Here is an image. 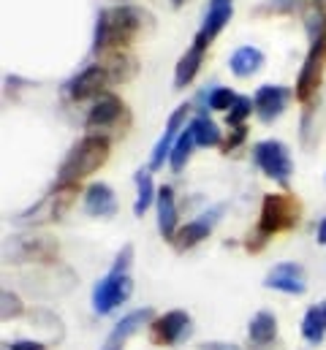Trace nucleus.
<instances>
[{
  "mask_svg": "<svg viewBox=\"0 0 326 350\" xmlns=\"http://www.w3.org/2000/svg\"><path fill=\"white\" fill-rule=\"evenodd\" d=\"M150 16L131 3L103 8L95 19V36H92V52H114L128 49L147 27Z\"/></svg>",
  "mask_w": 326,
  "mask_h": 350,
  "instance_id": "f257e3e1",
  "label": "nucleus"
},
{
  "mask_svg": "<svg viewBox=\"0 0 326 350\" xmlns=\"http://www.w3.org/2000/svg\"><path fill=\"white\" fill-rule=\"evenodd\" d=\"M109 150H112L109 136L87 133L84 139H79V142L71 147V152H68L66 161L60 163L58 185H79L84 176L95 174V172L109 161Z\"/></svg>",
  "mask_w": 326,
  "mask_h": 350,
  "instance_id": "f03ea898",
  "label": "nucleus"
},
{
  "mask_svg": "<svg viewBox=\"0 0 326 350\" xmlns=\"http://www.w3.org/2000/svg\"><path fill=\"white\" fill-rule=\"evenodd\" d=\"M299 201L288 193H269L264 196V204H261V217H258V231L264 237H275V234H283V231H291L297 228L299 223Z\"/></svg>",
  "mask_w": 326,
  "mask_h": 350,
  "instance_id": "7ed1b4c3",
  "label": "nucleus"
},
{
  "mask_svg": "<svg viewBox=\"0 0 326 350\" xmlns=\"http://www.w3.org/2000/svg\"><path fill=\"white\" fill-rule=\"evenodd\" d=\"M253 158H255V166L275 179L277 185L288 187L291 174H294V163H291V155H288V147L283 142H275V139H266V142H258L253 147Z\"/></svg>",
  "mask_w": 326,
  "mask_h": 350,
  "instance_id": "20e7f679",
  "label": "nucleus"
},
{
  "mask_svg": "<svg viewBox=\"0 0 326 350\" xmlns=\"http://www.w3.org/2000/svg\"><path fill=\"white\" fill-rule=\"evenodd\" d=\"M134 293V280L128 274H117V271H109L103 280L95 282L92 288V310L98 315H109L114 307L125 304L128 296Z\"/></svg>",
  "mask_w": 326,
  "mask_h": 350,
  "instance_id": "39448f33",
  "label": "nucleus"
},
{
  "mask_svg": "<svg viewBox=\"0 0 326 350\" xmlns=\"http://www.w3.org/2000/svg\"><path fill=\"white\" fill-rule=\"evenodd\" d=\"M74 196H77V185H58L55 193H49L22 215V223H58L71 209Z\"/></svg>",
  "mask_w": 326,
  "mask_h": 350,
  "instance_id": "423d86ee",
  "label": "nucleus"
},
{
  "mask_svg": "<svg viewBox=\"0 0 326 350\" xmlns=\"http://www.w3.org/2000/svg\"><path fill=\"white\" fill-rule=\"evenodd\" d=\"M326 71V36L318 38L316 44H310V52L302 63L299 79H297V98L299 100H310L316 95V90L321 88Z\"/></svg>",
  "mask_w": 326,
  "mask_h": 350,
  "instance_id": "0eeeda50",
  "label": "nucleus"
},
{
  "mask_svg": "<svg viewBox=\"0 0 326 350\" xmlns=\"http://www.w3.org/2000/svg\"><path fill=\"white\" fill-rule=\"evenodd\" d=\"M193 332V321L185 310H171L163 312L161 318H155L150 323V340L153 345H177L182 340H188Z\"/></svg>",
  "mask_w": 326,
  "mask_h": 350,
  "instance_id": "6e6552de",
  "label": "nucleus"
},
{
  "mask_svg": "<svg viewBox=\"0 0 326 350\" xmlns=\"http://www.w3.org/2000/svg\"><path fill=\"white\" fill-rule=\"evenodd\" d=\"M123 117H128L125 103H123L117 95L103 92V95L98 98V103L90 109V114H87V120H84V128H87L90 133H101V136H106L109 131H114V128L120 125Z\"/></svg>",
  "mask_w": 326,
  "mask_h": 350,
  "instance_id": "1a4fd4ad",
  "label": "nucleus"
},
{
  "mask_svg": "<svg viewBox=\"0 0 326 350\" xmlns=\"http://www.w3.org/2000/svg\"><path fill=\"white\" fill-rule=\"evenodd\" d=\"M109 85H112V79H109L106 68L101 63H95V66L82 68L79 74L66 85V95L71 100H84L90 95H103V90L109 88Z\"/></svg>",
  "mask_w": 326,
  "mask_h": 350,
  "instance_id": "9d476101",
  "label": "nucleus"
},
{
  "mask_svg": "<svg viewBox=\"0 0 326 350\" xmlns=\"http://www.w3.org/2000/svg\"><path fill=\"white\" fill-rule=\"evenodd\" d=\"M264 285L272 288V291H280V293L302 296L308 291V277H305V269L299 263L283 261L264 277Z\"/></svg>",
  "mask_w": 326,
  "mask_h": 350,
  "instance_id": "9b49d317",
  "label": "nucleus"
},
{
  "mask_svg": "<svg viewBox=\"0 0 326 350\" xmlns=\"http://www.w3.org/2000/svg\"><path fill=\"white\" fill-rule=\"evenodd\" d=\"M291 98H294V90L283 88V85H261V88L255 90L253 103H255L258 117L264 122H272V120H277L286 111V106L291 103Z\"/></svg>",
  "mask_w": 326,
  "mask_h": 350,
  "instance_id": "f8f14e48",
  "label": "nucleus"
},
{
  "mask_svg": "<svg viewBox=\"0 0 326 350\" xmlns=\"http://www.w3.org/2000/svg\"><path fill=\"white\" fill-rule=\"evenodd\" d=\"M221 215H223V206H212L210 212H204L193 223H185V228H179L177 237H174V247L177 250H190L199 242H204L212 234V228H215V223H218Z\"/></svg>",
  "mask_w": 326,
  "mask_h": 350,
  "instance_id": "ddd939ff",
  "label": "nucleus"
},
{
  "mask_svg": "<svg viewBox=\"0 0 326 350\" xmlns=\"http://www.w3.org/2000/svg\"><path fill=\"white\" fill-rule=\"evenodd\" d=\"M188 111H190V106H188V103H182V106H177V109L171 111V117H168V122H166V131H163V136L158 139V144H155V150H153L150 169H161L163 161H168V155H171V150H174L177 136L185 131L182 125H185Z\"/></svg>",
  "mask_w": 326,
  "mask_h": 350,
  "instance_id": "4468645a",
  "label": "nucleus"
},
{
  "mask_svg": "<svg viewBox=\"0 0 326 350\" xmlns=\"http://www.w3.org/2000/svg\"><path fill=\"white\" fill-rule=\"evenodd\" d=\"M84 212L92 217H112L117 212V198L106 182H92L84 190Z\"/></svg>",
  "mask_w": 326,
  "mask_h": 350,
  "instance_id": "2eb2a0df",
  "label": "nucleus"
},
{
  "mask_svg": "<svg viewBox=\"0 0 326 350\" xmlns=\"http://www.w3.org/2000/svg\"><path fill=\"white\" fill-rule=\"evenodd\" d=\"M155 204H158V231H161V237L166 242H174V237L179 231L177 228L179 212H177V204H174V190L168 185H163L161 190H158Z\"/></svg>",
  "mask_w": 326,
  "mask_h": 350,
  "instance_id": "dca6fc26",
  "label": "nucleus"
},
{
  "mask_svg": "<svg viewBox=\"0 0 326 350\" xmlns=\"http://www.w3.org/2000/svg\"><path fill=\"white\" fill-rule=\"evenodd\" d=\"M204 52H207L204 44H199V41L190 44V49L179 57V63H177V68H174V88L182 90L196 79V74H199V68H201V63H204Z\"/></svg>",
  "mask_w": 326,
  "mask_h": 350,
  "instance_id": "f3484780",
  "label": "nucleus"
},
{
  "mask_svg": "<svg viewBox=\"0 0 326 350\" xmlns=\"http://www.w3.org/2000/svg\"><path fill=\"white\" fill-rule=\"evenodd\" d=\"M101 66L106 68V74H109L112 85H125V82H131V79L136 77V71H139L136 57H134V55H128L125 49H114V52H112Z\"/></svg>",
  "mask_w": 326,
  "mask_h": 350,
  "instance_id": "a211bd4d",
  "label": "nucleus"
},
{
  "mask_svg": "<svg viewBox=\"0 0 326 350\" xmlns=\"http://www.w3.org/2000/svg\"><path fill=\"white\" fill-rule=\"evenodd\" d=\"M153 321V310L150 307H142V310H134V312H128L114 329H112V334H109V345H117V348H123L125 345V340L128 337H134L145 323H150Z\"/></svg>",
  "mask_w": 326,
  "mask_h": 350,
  "instance_id": "6ab92c4d",
  "label": "nucleus"
},
{
  "mask_svg": "<svg viewBox=\"0 0 326 350\" xmlns=\"http://www.w3.org/2000/svg\"><path fill=\"white\" fill-rule=\"evenodd\" d=\"M19 245V258L25 261H55L58 258V242L49 237H27V239H14Z\"/></svg>",
  "mask_w": 326,
  "mask_h": 350,
  "instance_id": "aec40b11",
  "label": "nucleus"
},
{
  "mask_svg": "<svg viewBox=\"0 0 326 350\" xmlns=\"http://www.w3.org/2000/svg\"><path fill=\"white\" fill-rule=\"evenodd\" d=\"M302 337L308 345H321L326 337V299L308 307L305 318H302Z\"/></svg>",
  "mask_w": 326,
  "mask_h": 350,
  "instance_id": "412c9836",
  "label": "nucleus"
},
{
  "mask_svg": "<svg viewBox=\"0 0 326 350\" xmlns=\"http://www.w3.org/2000/svg\"><path fill=\"white\" fill-rule=\"evenodd\" d=\"M231 14H234V5H223V8H210L207 11V19H204V25H201V30L196 33V38L193 41H199V44H204V46H210V41L229 25V19H231Z\"/></svg>",
  "mask_w": 326,
  "mask_h": 350,
  "instance_id": "4be33fe9",
  "label": "nucleus"
},
{
  "mask_svg": "<svg viewBox=\"0 0 326 350\" xmlns=\"http://www.w3.org/2000/svg\"><path fill=\"white\" fill-rule=\"evenodd\" d=\"M247 334H250V342L253 345H269V342H275V337H277V318L272 312H266V310L255 312L253 321H250Z\"/></svg>",
  "mask_w": 326,
  "mask_h": 350,
  "instance_id": "5701e85b",
  "label": "nucleus"
},
{
  "mask_svg": "<svg viewBox=\"0 0 326 350\" xmlns=\"http://www.w3.org/2000/svg\"><path fill=\"white\" fill-rule=\"evenodd\" d=\"M261 66H264V55H261V49H255V46H240V49L231 55V60H229L231 74L240 77V79L255 74Z\"/></svg>",
  "mask_w": 326,
  "mask_h": 350,
  "instance_id": "b1692460",
  "label": "nucleus"
},
{
  "mask_svg": "<svg viewBox=\"0 0 326 350\" xmlns=\"http://www.w3.org/2000/svg\"><path fill=\"white\" fill-rule=\"evenodd\" d=\"M134 182H136V201H134V215H136V217H142V215L150 209V204L158 198V193H155L153 176H150V172H147V169L136 172Z\"/></svg>",
  "mask_w": 326,
  "mask_h": 350,
  "instance_id": "393cba45",
  "label": "nucleus"
},
{
  "mask_svg": "<svg viewBox=\"0 0 326 350\" xmlns=\"http://www.w3.org/2000/svg\"><path fill=\"white\" fill-rule=\"evenodd\" d=\"M305 30L310 44H316L318 38L326 36V14H324V0H310L305 8Z\"/></svg>",
  "mask_w": 326,
  "mask_h": 350,
  "instance_id": "a878e982",
  "label": "nucleus"
},
{
  "mask_svg": "<svg viewBox=\"0 0 326 350\" xmlns=\"http://www.w3.org/2000/svg\"><path fill=\"white\" fill-rule=\"evenodd\" d=\"M193 147H196V133H193V128L188 125V128L177 136L174 150H171V155H168V166H171V172H182V166L188 163Z\"/></svg>",
  "mask_w": 326,
  "mask_h": 350,
  "instance_id": "bb28decb",
  "label": "nucleus"
},
{
  "mask_svg": "<svg viewBox=\"0 0 326 350\" xmlns=\"http://www.w3.org/2000/svg\"><path fill=\"white\" fill-rule=\"evenodd\" d=\"M190 128H193V133H196V144H199V147H218L221 139H223L221 128H218L207 114H199V117L190 122Z\"/></svg>",
  "mask_w": 326,
  "mask_h": 350,
  "instance_id": "cd10ccee",
  "label": "nucleus"
},
{
  "mask_svg": "<svg viewBox=\"0 0 326 350\" xmlns=\"http://www.w3.org/2000/svg\"><path fill=\"white\" fill-rule=\"evenodd\" d=\"M250 111H255V103L247 98V95H237V100H234V106L229 109V125H242L244 120L250 117Z\"/></svg>",
  "mask_w": 326,
  "mask_h": 350,
  "instance_id": "c85d7f7f",
  "label": "nucleus"
},
{
  "mask_svg": "<svg viewBox=\"0 0 326 350\" xmlns=\"http://www.w3.org/2000/svg\"><path fill=\"white\" fill-rule=\"evenodd\" d=\"M234 100H237V95H234V90H229V88H215L210 95H207V106H210L212 111L231 109V106H234Z\"/></svg>",
  "mask_w": 326,
  "mask_h": 350,
  "instance_id": "c756f323",
  "label": "nucleus"
},
{
  "mask_svg": "<svg viewBox=\"0 0 326 350\" xmlns=\"http://www.w3.org/2000/svg\"><path fill=\"white\" fill-rule=\"evenodd\" d=\"M3 310H0V315H3V321H8V318H19L25 310H22V301L14 296V293H8V291H3Z\"/></svg>",
  "mask_w": 326,
  "mask_h": 350,
  "instance_id": "7c9ffc66",
  "label": "nucleus"
},
{
  "mask_svg": "<svg viewBox=\"0 0 326 350\" xmlns=\"http://www.w3.org/2000/svg\"><path fill=\"white\" fill-rule=\"evenodd\" d=\"M134 261V247L131 245H125L123 250H120V256L114 258V266H112V271H117V274H128V266Z\"/></svg>",
  "mask_w": 326,
  "mask_h": 350,
  "instance_id": "2f4dec72",
  "label": "nucleus"
},
{
  "mask_svg": "<svg viewBox=\"0 0 326 350\" xmlns=\"http://www.w3.org/2000/svg\"><path fill=\"white\" fill-rule=\"evenodd\" d=\"M3 350H47L44 342H33V340H19V342H11Z\"/></svg>",
  "mask_w": 326,
  "mask_h": 350,
  "instance_id": "473e14b6",
  "label": "nucleus"
},
{
  "mask_svg": "<svg viewBox=\"0 0 326 350\" xmlns=\"http://www.w3.org/2000/svg\"><path fill=\"white\" fill-rule=\"evenodd\" d=\"M244 133H247V131H244L242 125H240V128H237V131H234V136H231V139H229V142H226V144H223V150H226V152H229V150H234V147H237V144H242V142H244Z\"/></svg>",
  "mask_w": 326,
  "mask_h": 350,
  "instance_id": "72a5a7b5",
  "label": "nucleus"
},
{
  "mask_svg": "<svg viewBox=\"0 0 326 350\" xmlns=\"http://www.w3.org/2000/svg\"><path fill=\"white\" fill-rule=\"evenodd\" d=\"M199 350H242V348L234 345V342H204V345H199Z\"/></svg>",
  "mask_w": 326,
  "mask_h": 350,
  "instance_id": "f704fd0d",
  "label": "nucleus"
},
{
  "mask_svg": "<svg viewBox=\"0 0 326 350\" xmlns=\"http://www.w3.org/2000/svg\"><path fill=\"white\" fill-rule=\"evenodd\" d=\"M266 3H269V8H277V11H286V8H288V5L294 3V0H266Z\"/></svg>",
  "mask_w": 326,
  "mask_h": 350,
  "instance_id": "c9c22d12",
  "label": "nucleus"
},
{
  "mask_svg": "<svg viewBox=\"0 0 326 350\" xmlns=\"http://www.w3.org/2000/svg\"><path fill=\"white\" fill-rule=\"evenodd\" d=\"M318 245H326V217L321 220V226H318Z\"/></svg>",
  "mask_w": 326,
  "mask_h": 350,
  "instance_id": "e433bc0d",
  "label": "nucleus"
},
{
  "mask_svg": "<svg viewBox=\"0 0 326 350\" xmlns=\"http://www.w3.org/2000/svg\"><path fill=\"white\" fill-rule=\"evenodd\" d=\"M223 5H231V0H210V8H223Z\"/></svg>",
  "mask_w": 326,
  "mask_h": 350,
  "instance_id": "4c0bfd02",
  "label": "nucleus"
},
{
  "mask_svg": "<svg viewBox=\"0 0 326 350\" xmlns=\"http://www.w3.org/2000/svg\"><path fill=\"white\" fill-rule=\"evenodd\" d=\"M103 350H123V348H117V345H109V342H106V345H103Z\"/></svg>",
  "mask_w": 326,
  "mask_h": 350,
  "instance_id": "58836bf2",
  "label": "nucleus"
},
{
  "mask_svg": "<svg viewBox=\"0 0 326 350\" xmlns=\"http://www.w3.org/2000/svg\"><path fill=\"white\" fill-rule=\"evenodd\" d=\"M114 3H120V5H123V3H128V0H114Z\"/></svg>",
  "mask_w": 326,
  "mask_h": 350,
  "instance_id": "ea45409f",
  "label": "nucleus"
}]
</instances>
